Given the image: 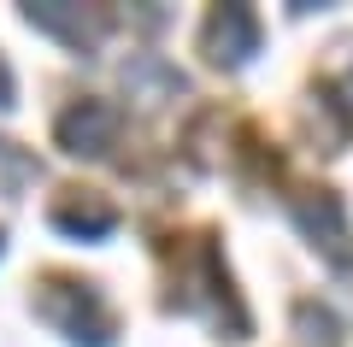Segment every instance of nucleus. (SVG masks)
Here are the masks:
<instances>
[{
	"label": "nucleus",
	"mask_w": 353,
	"mask_h": 347,
	"mask_svg": "<svg viewBox=\"0 0 353 347\" xmlns=\"http://www.w3.org/2000/svg\"><path fill=\"white\" fill-rule=\"evenodd\" d=\"M112 141H118V112L106 106V100H77V106L59 118V148L65 153H88V159H101Z\"/></svg>",
	"instance_id": "20e7f679"
},
{
	"label": "nucleus",
	"mask_w": 353,
	"mask_h": 347,
	"mask_svg": "<svg viewBox=\"0 0 353 347\" xmlns=\"http://www.w3.org/2000/svg\"><path fill=\"white\" fill-rule=\"evenodd\" d=\"M294 218H301V230L330 253V265H353V248H347V212H341V200L330 195V188L301 195V200H294Z\"/></svg>",
	"instance_id": "f03ea898"
},
{
	"label": "nucleus",
	"mask_w": 353,
	"mask_h": 347,
	"mask_svg": "<svg viewBox=\"0 0 353 347\" xmlns=\"http://www.w3.org/2000/svg\"><path fill=\"white\" fill-rule=\"evenodd\" d=\"M53 224H59V230H71V236H106V230H112V206H106V200H94V195H83V200L53 206Z\"/></svg>",
	"instance_id": "423d86ee"
},
{
	"label": "nucleus",
	"mask_w": 353,
	"mask_h": 347,
	"mask_svg": "<svg viewBox=\"0 0 353 347\" xmlns=\"http://www.w3.org/2000/svg\"><path fill=\"white\" fill-rule=\"evenodd\" d=\"M36 306H41V318H48L59 335H71V341L106 347V335H112V318H106L101 295H94L88 283H48Z\"/></svg>",
	"instance_id": "f257e3e1"
},
{
	"label": "nucleus",
	"mask_w": 353,
	"mask_h": 347,
	"mask_svg": "<svg viewBox=\"0 0 353 347\" xmlns=\"http://www.w3.org/2000/svg\"><path fill=\"white\" fill-rule=\"evenodd\" d=\"M206 59L212 65H248V53H259V18L248 6H218L206 18V36H201Z\"/></svg>",
	"instance_id": "7ed1b4c3"
},
{
	"label": "nucleus",
	"mask_w": 353,
	"mask_h": 347,
	"mask_svg": "<svg viewBox=\"0 0 353 347\" xmlns=\"http://www.w3.org/2000/svg\"><path fill=\"white\" fill-rule=\"evenodd\" d=\"M0 106H12V71H6V59H0Z\"/></svg>",
	"instance_id": "0eeeda50"
},
{
	"label": "nucleus",
	"mask_w": 353,
	"mask_h": 347,
	"mask_svg": "<svg viewBox=\"0 0 353 347\" xmlns=\"http://www.w3.org/2000/svg\"><path fill=\"white\" fill-rule=\"evenodd\" d=\"M30 24L59 36V41H71V48H94V36H101V18L77 12V6H30Z\"/></svg>",
	"instance_id": "39448f33"
}]
</instances>
